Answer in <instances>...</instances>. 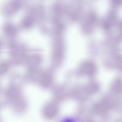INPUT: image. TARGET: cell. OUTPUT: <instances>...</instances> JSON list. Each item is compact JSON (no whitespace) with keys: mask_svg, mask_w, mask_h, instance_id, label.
Listing matches in <instances>:
<instances>
[{"mask_svg":"<svg viewBox=\"0 0 122 122\" xmlns=\"http://www.w3.org/2000/svg\"><path fill=\"white\" fill-rule=\"evenodd\" d=\"M60 107L57 102L51 101L42 106L41 113L43 118L48 121L55 120L58 116L60 111Z\"/></svg>","mask_w":122,"mask_h":122,"instance_id":"6da1fadb","label":"cell"},{"mask_svg":"<svg viewBox=\"0 0 122 122\" xmlns=\"http://www.w3.org/2000/svg\"><path fill=\"white\" fill-rule=\"evenodd\" d=\"M60 122H76L73 118L70 117H67L64 118Z\"/></svg>","mask_w":122,"mask_h":122,"instance_id":"7a4b0ae2","label":"cell"},{"mask_svg":"<svg viewBox=\"0 0 122 122\" xmlns=\"http://www.w3.org/2000/svg\"><path fill=\"white\" fill-rule=\"evenodd\" d=\"M5 105L4 103H2L0 102V110L2 107L4 106ZM0 122H3L0 116Z\"/></svg>","mask_w":122,"mask_h":122,"instance_id":"3957f363","label":"cell"}]
</instances>
